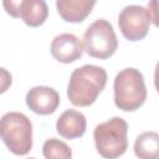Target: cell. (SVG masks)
<instances>
[{"instance_id": "1", "label": "cell", "mask_w": 159, "mask_h": 159, "mask_svg": "<svg viewBox=\"0 0 159 159\" xmlns=\"http://www.w3.org/2000/svg\"><path fill=\"white\" fill-rule=\"evenodd\" d=\"M107 83V72L103 67L84 65L76 68L68 81L67 98L77 107L93 104Z\"/></svg>"}, {"instance_id": "2", "label": "cell", "mask_w": 159, "mask_h": 159, "mask_svg": "<svg viewBox=\"0 0 159 159\" xmlns=\"http://www.w3.org/2000/svg\"><path fill=\"white\" fill-rule=\"evenodd\" d=\"M114 103L124 112L139 109L147 99V87L142 72L127 67L117 73L113 83Z\"/></svg>"}, {"instance_id": "3", "label": "cell", "mask_w": 159, "mask_h": 159, "mask_svg": "<svg viewBox=\"0 0 159 159\" xmlns=\"http://www.w3.org/2000/svg\"><path fill=\"white\" fill-rule=\"evenodd\" d=\"M93 139L101 157L107 159L118 158L128 148V124L123 118L113 117L96 125Z\"/></svg>"}, {"instance_id": "4", "label": "cell", "mask_w": 159, "mask_h": 159, "mask_svg": "<svg viewBox=\"0 0 159 159\" xmlns=\"http://www.w3.org/2000/svg\"><path fill=\"white\" fill-rule=\"evenodd\" d=\"M0 138L15 155H26L32 148V124L20 112H7L0 118Z\"/></svg>"}, {"instance_id": "5", "label": "cell", "mask_w": 159, "mask_h": 159, "mask_svg": "<svg viewBox=\"0 0 159 159\" xmlns=\"http://www.w3.org/2000/svg\"><path fill=\"white\" fill-rule=\"evenodd\" d=\"M82 43L83 51L91 57L101 60L113 56L118 47V40L113 26L106 19H98L87 27Z\"/></svg>"}, {"instance_id": "6", "label": "cell", "mask_w": 159, "mask_h": 159, "mask_svg": "<svg viewBox=\"0 0 159 159\" xmlns=\"http://www.w3.org/2000/svg\"><path fill=\"white\" fill-rule=\"evenodd\" d=\"M150 22L152 19L148 9L140 5H128L118 16L119 30L129 41L143 40L148 35Z\"/></svg>"}, {"instance_id": "7", "label": "cell", "mask_w": 159, "mask_h": 159, "mask_svg": "<svg viewBox=\"0 0 159 159\" xmlns=\"http://www.w3.org/2000/svg\"><path fill=\"white\" fill-rule=\"evenodd\" d=\"M25 101L34 113L47 116L53 113L60 106V94L51 87L36 86L26 93Z\"/></svg>"}, {"instance_id": "8", "label": "cell", "mask_w": 159, "mask_h": 159, "mask_svg": "<svg viewBox=\"0 0 159 159\" xmlns=\"http://www.w3.org/2000/svg\"><path fill=\"white\" fill-rule=\"evenodd\" d=\"M83 43L73 34H60L51 42V55L62 63H72L82 57Z\"/></svg>"}, {"instance_id": "9", "label": "cell", "mask_w": 159, "mask_h": 159, "mask_svg": "<svg viewBox=\"0 0 159 159\" xmlns=\"http://www.w3.org/2000/svg\"><path fill=\"white\" fill-rule=\"evenodd\" d=\"M87 119L83 113L76 109L65 111L56 122L57 133L66 139H76L84 134Z\"/></svg>"}, {"instance_id": "10", "label": "cell", "mask_w": 159, "mask_h": 159, "mask_svg": "<svg viewBox=\"0 0 159 159\" xmlns=\"http://www.w3.org/2000/svg\"><path fill=\"white\" fill-rule=\"evenodd\" d=\"M97 0H56V7L62 20L66 22H82L84 21Z\"/></svg>"}, {"instance_id": "11", "label": "cell", "mask_w": 159, "mask_h": 159, "mask_svg": "<svg viewBox=\"0 0 159 159\" xmlns=\"http://www.w3.org/2000/svg\"><path fill=\"white\" fill-rule=\"evenodd\" d=\"M47 16L48 6L45 0H25L20 10V17L30 27H39Z\"/></svg>"}, {"instance_id": "12", "label": "cell", "mask_w": 159, "mask_h": 159, "mask_svg": "<svg viewBox=\"0 0 159 159\" xmlns=\"http://www.w3.org/2000/svg\"><path fill=\"white\" fill-rule=\"evenodd\" d=\"M159 135L155 132H144L134 142V153L140 159H153L158 157Z\"/></svg>"}, {"instance_id": "13", "label": "cell", "mask_w": 159, "mask_h": 159, "mask_svg": "<svg viewBox=\"0 0 159 159\" xmlns=\"http://www.w3.org/2000/svg\"><path fill=\"white\" fill-rule=\"evenodd\" d=\"M42 154L46 159H70L72 157V150L65 142L51 138L43 143Z\"/></svg>"}, {"instance_id": "14", "label": "cell", "mask_w": 159, "mask_h": 159, "mask_svg": "<svg viewBox=\"0 0 159 159\" xmlns=\"http://www.w3.org/2000/svg\"><path fill=\"white\" fill-rule=\"evenodd\" d=\"M24 1L25 0H2V6L11 17H20V10Z\"/></svg>"}, {"instance_id": "15", "label": "cell", "mask_w": 159, "mask_h": 159, "mask_svg": "<svg viewBox=\"0 0 159 159\" xmlns=\"http://www.w3.org/2000/svg\"><path fill=\"white\" fill-rule=\"evenodd\" d=\"M12 83V77H11V73L4 68V67H0V94L6 92Z\"/></svg>"}, {"instance_id": "16", "label": "cell", "mask_w": 159, "mask_h": 159, "mask_svg": "<svg viewBox=\"0 0 159 159\" xmlns=\"http://www.w3.org/2000/svg\"><path fill=\"white\" fill-rule=\"evenodd\" d=\"M148 11H149V15H150V19H152V22L157 26V0H152L150 4L148 5Z\"/></svg>"}]
</instances>
